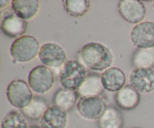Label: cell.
Segmentation results:
<instances>
[{
  "label": "cell",
  "instance_id": "obj_1",
  "mask_svg": "<svg viewBox=\"0 0 154 128\" xmlns=\"http://www.w3.org/2000/svg\"><path fill=\"white\" fill-rule=\"evenodd\" d=\"M78 58L84 66L95 71L107 70L113 62L111 51L97 42H90L84 45L78 51Z\"/></svg>",
  "mask_w": 154,
  "mask_h": 128
},
{
  "label": "cell",
  "instance_id": "obj_2",
  "mask_svg": "<svg viewBox=\"0 0 154 128\" xmlns=\"http://www.w3.org/2000/svg\"><path fill=\"white\" fill-rule=\"evenodd\" d=\"M87 76L86 67L79 60H69L60 72V83L63 88L77 91Z\"/></svg>",
  "mask_w": 154,
  "mask_h": 128
},
{
  "label": "cell",
  "instance_id": "obj_3",
  "mask_svg": "<svg viewBox=\"0 0 154 128\" xmlns=\"http://www.w3.org/2000/svg\"><path fill=\"white\" fill-rule=\"evenodd\" d=\"M40 44L34 36H23L12 43L11 56L15 62L26 63L34 60L40 51Z\"/></svg>",
  "mask_w": 154,
  "mask_h": 128
},
{
  "label": "cell",
  "instance_id": "obj_4",
  "mask_svg": "<svg viewBox=\"0 0 154 128\" xmlns=\"http://www.w3.org/2000/svg\"><path fill=\"white\" fill-rule=\"evenodd\" d=\"M6 94L9 102L20 110L26 107L34 97L29 85L25 81L20 79L11 81Z\"/></svg>",
  "mask_w": 154,
  "mask_h": 128
},
{
  "label": "cell",
  "instance_id": "obj_5",
  "mask_svg": "<svg viewBox=\"0 0 154 128\" xmlns=\"http://www.w3.org/2000/svg\"><path fill=\"white\" fill-rule=\"evenodd\" d=\"M28 82L32 90L37 93H45L52 88L54 84V74L50 68L38 66L29 72Z\"/></svg>",
  "mask_w": 154,
  "mask_h": 128
},
{
  "label": "cell",
  "instance_id": "obj_6",
  "mask_svg": "<svg viewBox=\"0 0 154 128\" xmlns=\"http://www.w3.org/2000/svg\"><path fill=\"white\" fill-rule=\"evenodd\" d=\"M77 108L79 114L84 118L97 120L105 112L107 105L100 96H87L80 98Z\"/></svg>",
  "mask_w": 154,
  "mask_h": 128
},
{
  "label": "cell",
  "instance_id": "obj_7",
  "mask_svg": "<svg viewBox=\"0 0 154 128\" xmlns=\"http://www.w3.org/2000/svg\"><path fill=\"white\" fill-rule=\"evenodd\" d=\"M38 57L44 66L48 68H58L66 62V54L60 45L49 42L41 47Z\"/></svg>",
  "mask_w": 154,
  "mask_h": 128
},
{
  "label": "cell",
  "instance_id": "obj_8",
  "mask_svg": "<svg viewBox=\"0 0 154 128\" xmlns=\"http://www.w3.org/2000/svg\"><path fill=\"white\" fill-rule=\"evenodd\" d=\"M130 85L139 93L154 90V70L147 68H135L129 76Z\"/></svg>",
  "mask_w": 154,
  "mask_h": 128
},
{
  "label": "cell",
  "instance_id": "obj_9",
  "mask_svg": "<svg viewBox=\"0 0 154 128\" xmlns=\"http://www.w3.org/2000/svg\"><path fill=\"white\" fill-rule=\"evenodd\" d=\"M130 36L132 43L139 49L154 48V23L144 21L137 24Z\"/></svg>",
  "mask_w": 154,
  "mask_h": 128
},
{
  "label": "cell",
  "instance_id": "obj_10",
  "mask_svg": "<svg viewBox=\"0 0 154 128\" xmlns=\"http://www.w3.org/2000/svg\"><path fill=\"white\" fill-rule=\"evenodd\" d=\"M119 13L127 22L138 24L146 16V8L139 0H121L118 3Z\"/></svg>",
  "mask_w": 154,
  "mask_h": 128
},
{
  "label": "cell",
  "instance_id": "obj_11",
  "mask_svg": "<svg viewBox=\"0 0 154 128\" xmlns=\"http://www.w3.org/2000/svg\"><path fill=\"white\" fill-rule=\"evenodd\" d=\"M67 111L56 105H50L40 120L41 128H66Z\"/></svg>",
  "mask_w": 154,
  "mask_h": 128
},
{
  "label": "cell",
  "instance_id": "obj_12",
  "mask_svg": "<svg viewBox=\"0 0 154 128\" xmlns=\"http://www.w3.org/2000/svg\"><path fill=\"white\" fill-rule=\"evenodd\" d=\"M1 27L5 36L18 39L23 36L27 31L28 23L14 14H10L3 18Z\"/></svg>",
  "mask_w": 154,
  "mask_h": 128
},
{
  "label": "cell",
  "instance_id": "obj_13",
  "mask_svg": "<svg viewBox=\"0 0 154 128\" xmlns=\"http://www.w3.org/2000/svg\"><path fill=\"white\" fill-rule=\"evenodd\" d=\"M126 75L122 69L117 67L110 68L102 73V81L104 88L109 92H118L126 84Z\"/></svg>",
  "mask_w": 154,
  "mask_h": 128
},
{
  "label": "cell",
  "instance_id": "obj_14",
  "mask_svg": "<svg viewBox=\"0 0 154 128\" xmlns=\"http://www.w3.org/2000/svg\"><path fill=\"white\" fill-rule=\"evenodd\" d=\"M11 7L14 14L26 21L36 16L40 8V2L38 0H13Z\"/></svg>",
  "mask_w": 154,
  "mask_h": 128
},
{
  "label": "cell",
  "instance_id": "obj_15",
  "mask_svg": "<svg viewBox=\"0 0 154 128\" xmlns=\"http://www.w3.org/2000/svg\"><path fill=\"white\" fill-rule=\"evenodd\" d=\"M102 81V75L96 73L87 75L81 87L77 90L81 97L99 96L104 90Z\"/></svg>",
  "mask_w": 154,
  "mask_h": 128
},
{
  "label": "cell",
  "instance_id": "obj_16",
  "mask_svg": "<svg viewBox=\"0 0 154 128\" xmlns=\"http://www.w3.org/2000/svg\"><path fill=\"white\" fill-rule=\"evenodd\" d=\"M140 94L131 85H126L116 94L117 105L124 110H132L136 108L140 102Z\"/></svg>",
  "mask_w": 154,
  "mask_h": 128
},
{
  "label": "cell",
  "instance_id": "obj_17",
  "mask_svg": "<svg viewBox=\"0 0 154 128\" xmlns=\"http://www.w3.org/2000/svg\"><path fill=\"white\" fill-rule=\"evenodd\" d=\"M123 116L121 111L113 105L106 110L99 119V128H123Z\"/></svg>",
  "mask_w": 154,
  "mask_h": 128
},
{
  "label": "cell",
  "instance_id": "obj_18",
  "mask_svg": "<svg viewBox=\"0 0 154 128\" xmlns=\"http://www.w3.org/2000/svg\"><path fill=\"white\" fill-rule=\"evenodd\" d=\"M47 101L40 96H34L29 104L21 109L25 117L31 120H40L48 108Z\"/></svg>",
  "mask_w": 154,
  "mask_h": 128
},
{
  "label": "cell",
  "instance_id": "obj_19",
  "mask_svg": "<svg viewBox=\"0 0 154 128\" xmlns=\"http://www.w3.org/2000/svg\"><path fill=\"white\" fill-rule=\"evenodd\" d=\"M79 96L78 92L75 90L60 88L54 96V105H57L66 111H70L76 103Z\"/></svg>",
  "mask_w": 154,
  "mask_h": 128
},
{
  "label": "cell",
  "instance_id": "obj_20",
  "mask_svg": "<svg viewBox=\"0 0 154 128\" xmlns=\"http://www.w3.org/2000/svg\"><path fill=\"white\" fill-rule=\"evenodd\" d=\"M132 64L135 68L154 67V48H138L132 56Z\"/></svg>",
  "mask_w": 154,
  "mask_h": 128
},
{
  "label": "cell",
  "instance_id": "obj_21",
  "mask_svg": "<svg viewBox=\"0 0 154 128\" xmlns=\"http://www.w3.org/2000/svg\"><path fill=\"white\" fill-rule=\"evenodd\" d=\"M66 11L72 17H82L88 12L90 2L88 0H63Z\"/></svg>",
  "mask_w": 154,
  "mask_h": 128
},
{
  "label": "cell",
  "instance_id": "obj_22",
  "mask_svg": "<svg viewBox=\"0 0 154 128\" xmlns=\"http://www.w3.org/2000/svg\"><path fill=\"white\" fill-rule=\"evenodd\" d=\"M1 128H29V126L25 116L17 111H11L3 117Z\"/></svg>",
  "mask_w": 154,
  "mask_h": 128
},
{
  "label": "cell",
  "instance_id": "obj_23",
  "mask_svg": "<svg viewBox=\"0 0 154 128\" xmlns=\"http://www.w3.org/2000/svg\"><path fill=\"white\" fill-rule=\"evenodd\" d=\"M10 2H11L8 1V0H1V1H0V9H1V10H3L5 8L8 6Z\"/></svg>",
  "mask_w": 154,
  "mask_h": 128
},
{
  "label": "cell",
  "instance_id": "obj_24",
  "mask_svg": "<svg viewBox=\"0 0 154 128\" xmlns=\"http://www.w3.org/2000/svg\"><path fill=\"white\" fill-rule=\"evenodd\" d=\"M29 128H41V127H39V126H29Z\"/></svg>",
  "mask_w": 154,
  "mask_h": 128
},
{
  "label": "cell",
  "instance_id": "obj_25",
  "mask_svg": "<svg viewBox=\"0 0 154 128\" xmlns=\"http://www.w3.org/2000/svg\"><path fill=\"white\" fill-rule=\"evenodd\" d=\"M153 11H154V2H153Z\"/></svg>",
  "mask_w": 154,
  "mask_h": 128
},
{
  "label": "cell",
  "instance_id": "obj_26",
  "mask_svg": "<svg viewBox=\"0 0 154 128\" xmlns=\"http://www.w3.org/2000/svg\"><path fill=\"white\" fill-rule=\"evenodd\" d=\"M134 128H138V127H134Z\"/></svg>",
  "mask_w": 154,
  "mask_h": 128
}]
</instances>
